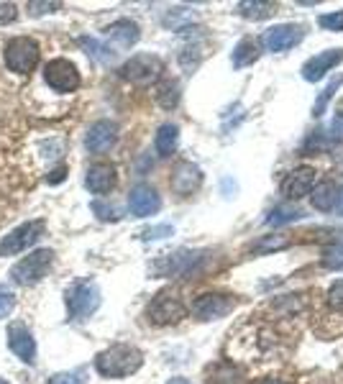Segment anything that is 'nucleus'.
Returning a JSON list of instances; mask_svg holds the SVG:
<instances>
[{"label": "nucleus", "mask_w": 343, "mask_h": 384, "mask_svg": "<svg viewBox=\"0 0 343 384\" xmlns=\"http://www.w3.org/2000/svg\"><path fill=\"white\" fill-rule=\"evenodd\" d=\"M274 11H277L274 3H264V0H246V3H238V13H241L243 18H251V21L269 18Z\"/></svg>", "instance_id": "nucleus-24"}, {"label": "nucleus", "mask_w": 343, "mask_h": 384, "mask_svg": "<svg viewBox=\"0 0 343 384\" xmlns=\"http://www.w3.org/2000/svg\"><path fill=\"white\" fill-rule=\"evenodd\" d=\"M202 185V172L197 164L192 162H177L175 169H172V177H169V187L172 192L180 197L192 195L195 190H200Z\"/></svg>", "instance_id": "nucleus-11"}, {"label": "nucleus", "mask_w": 343, "mask_h": 384, "mask_svg": "<svg viewBox=\"0 0 343 384\" xmlns=\"http://www.w3.org/2000/svg\"><path fill=\"white\" fill-rule=\"evenodd\" d=\"M303 213L297 208H289V205H282V208H274L272 210V216L267 218V226H284V223H292V221H300Z\"/></svg>", "instance_id": "nucleus-28"}, {"label": "nucleus", "mask_w": 343, "mask_h": 384, "mask_svg": "<svg viewBox=\"0 0 343 384\" xmlns=\"http://www.w3.org/2000/svg\"><path fill=\"white\" fill-rule=\"evenodd\" d=\"M289 238L282 236V233H272V236H262L256 243H251V254L254 256H264V254H274V251H282L289 246Z\"/></svg>", "instance_id": "nucleus-23"}, {"label": "nucleus", "mask_w": 343, "mask_h": 384, "mask_svg": "<svg viewBox=\"0 0 343 384\" xmlns=\"http://www.w3.org/2000/svg\"><path fill=\"white\" fill-rule=\"evenodd\" d=\"M238 300L233 295H226V292H205V295H197L190 305V313L197 318V320H221L233 310Z\"/></svg>", "instance_id": "nucleus-6"}, {"label": "nucleus", "mask_w": 343, "mask_h": 384, "mask_svg": "<svg viewBox=\"0 0 343 384\" xmlns=\"http://www.w3.org/2000/svg\"><path fill=\"white\" fill-rule=\"evenodd\" d=\"M262 384H284V382H279V379H264Z\"/></svg>", "instance_id": "nucleus-44"}, {"label": "nucleus", "mask_w": 343, "mask_h": 384, "mask_svg": "<svg viewBox=\"0 0 343 384\" xmlns=\"http://www.w3.org/2000/svg\"><path fill=\"white\" fill-rule=\"evenodd\" d=\"M49 384H88L85 382V369H74V371H59L49 379Z\"/></svg>", "instance_id": "nucleus-31"}, {"label": "nucleus", "mask_w": 343, "mask_h": 384, "mask_svg": "<svg viewBox=\"0 0 343 384\" xmlns=\"http://www.w3.org/2000/svg\"><path fill=\"white\" fill-rule=\"evenodd\" d=\"M52 264H54V251L52 249H36L28 256H23L18 264H13L11 279H13L16 284H34L49 274Z\"/></svg>", "instance_id": "nucleus-4"}, {"label": "nucleus", "mask_w": 343, "mask_h": 384, "mask_svg": "<svg viewBox=\"0 0 343 384\" xmlns=\"http://www.w3.org/2000/svg\"><path fill=\"white\" fill-rule=\"evenodd\" d=\"M59 8H62V3H28V13L44 16V13H54Z\"/></svg>", "instance_id": "nucleus-38"}, {"label": "nucleus", "mask_w": 343, "mask_h": 384, "mask_svg": "<svg viewBox=\"0 0 343 384\" xmlns=\"http://www.w3.org/2000/svg\"><path fill=\"white\" fill-rule=\"evenodd\" d=\"M336 195H338V187L336 182H330V180H323V182H318L310 192V200H313V208L320 210V213H328V210L336 208Z\"/></svg>", "instance_id": "nucleus-20"}, {"label": "nucleus", "mask_w": 343, "mask_h": 384, "mask_svg": "<svg viewBox=\"0 0 343 384\" xmlns=\"http://www.w3.org/2000/svg\"><path fill=\"white\" fill-rule=\"evenodd\" d=\"M6 67L16 74H28L34 72L39 64V44L28 36H16L8 41L6 47Z\"/></svg>", "instance_id": "nucleus-5"}, {"label": "nucleus", "mask_w": 343, "mask_h": 384, "mask_svg": "<svg viewBox=\"0 0 343 384\" xmlns=\"http://www.w3.org/2000/svg\"><path fill=\"white\" fill-rule=\"evenodd\" d=\"M105 36L113 41L115 47L131 49L136 41H139L141 31H139V23H134L131 18H121V21H115V23H110V26L105 28Z\"/></svg>", "instance_id": "nucleus-19"}, {"label": "nucleus", "mask_w": 343, "mask_h": 384, "mask_svg": "<svg viewBox=\"0 0 343 384\" xmlns=\"http://www.w3.org/2000/svg\"><path fill=\"white\" fill-rule=\"evenodd\" d=\"M305 36L303 26H295V23H282V26H274L264 34V44L269 52H287L295 44H300Z\"/></svg>", "instance_id": "nucleus-16"}, {"label": "nucleus", "mask_w": 343, "mask_h": 384, "mask_svg": "<svg viewBox=\"0 0 343 384\" xmlns=\"http://www.w3.org/2000/svg\"><path fill=\"white\" fill-rule=\"evenodd\" d=\"M62 151H64V141H62V139H47V141H41V156H44L47 162L57 159Z\"/></svg>", "instance_id": "nucleus-33"}, {"label": "nucleus", "mask_w": 343, "mask_h": 384, "mask_svg": "<svg viewBox=\"0 0 343 384\" xmlns=\"http://www.w3.org/2000/svg\"><path fill=\"white\" fill-rule=\"evenodd\" d=\"M343 85V74H338L336 80H330L328 85H325V90L320 93V98H318V103H315V108H313V115H323V110L328 108V103H330V98H333V93H336L338 88Z\"/></svg>", "instance_id": "nucleus-29"}, {"label": "nucleus", "mask_w": 343, "mask_h": 384, "mask_svg": "<svg viewBox=\"0 0 343 384\" xmlns=\"http://www.w3.org/2000/svg\"><path fill=\"white\" fill-rule=\"evenodd\" d=\"M177 144H180V128H177L175 123H164V126H159L156 139H154L156 154L172 156L177 151Z\"/></svg>", "instance_id": "nucleus-21"}, {"label": "nucleus", "mask_w": 343, "mask_h": 384, "mask_svg": "<svg viewBox=\"0 0 343 384\" xmlns=\"http://www.w3.org/2000/svg\"><path fill=\"white\" fill-rule=\"evenodd\" d=\"M210 384H246L243 371L233 364H218L210 374Z\"/></svg>", "instance_id": "nucleus-25"}, {"label": "nucleus", "mask_w": 343, "mask_h": 384, "mask_svg": "<svg viewBox=\"0 0 343 384\" xmlns=\"http://www.w3.org/2000/svg\"><path fill=\"white\" fill-rule=\"evenodd\" d=\"M0 384H11V382H8V379H0Z\"/></svg>", "instance_id": "nucleus-45"}, {"label": "nucleus", "mask_w": 343, "mask_h": 384, "mask_svg": "<svg viewBox=\"0 0 343 384\" xmlns=\"http://www.w3.org/2000/svg\"><path fill=\"white\" fill-rule=\"evenodd\" d=\"M93 213L100 218V221H121V210L113 208V205H108V202L95 200L93 202Z\"/></svg>", "instance_id": "nucleus-32"}, {"label": "nucleus", "mask_w": 343, "mask_h": 384, "mask_svg": "<svg viewBox=\"0 0 343 384\" xmlns=\"http://www.w3.org/2000/svg\"><path fill=\"white\" fill-rule=\"evenodd\" d=\"M128 208H131V213L136 218L154 216L162 208V197H159V192L151 185H136L131 190V195H128Z\"/></svg>", "instance_id": "nucleus-15"}, {"label": "nucleus", "mask_w": 343, "mask_h": 384, "mask_svg": "<svg viewBox=\"0 0 343 384\" xmlns=\"http://www.w3.org/2000/svg\"><path fill=\"white\" fill-rule=\"evenodd\" d=\"M16 308V295L8 287H0V318H8Z\"/></svg>", "instance_id": "nucleus-35"}, {"label": "nucleus", "mask_w": 343, "mask_h": 384, "mask_svg": "<svg viewBox=\"0 0 343 384\" xmlns=\"http://www.w3.org/2000/svg\"><path fill=\"white\" fill-rule=\"evenodd\" d=\"M185 313H187V308H185V303H182V297L177 292H159L146 308L149 320L154 325L180 323L182 318H185Z\"/></svg>", "instance_id": "nucleus-8"}, {"label": "nucleus", "mask_w": 343, "mask_h": 384, "mask_svg": "<svg viewBox=\"0 0 343 384\" xmlns=\"http://www.w3.org/2000/svg\"><path fill=\"white\" fill-rule=\"evenodd\" d=\"M318 23H320L325 31H343V11L320 16V21H318Z\"/></svg>", "instance_id": "nucleus-34"}, {"label": "nucleus", "mask_w": 343, "mask_h": 384, "mask_svg": "<svg viewBox=\"0 0 343 384\" xmlns=\"http://www.w3.org/2000/svg\"><path fill=\"white\" fill-rule=\"evenodd\" d=\"M330 139L338 144H343V110H338L330 121Z\"/></svg>", "instance_id": "nucleus-39"}, {"label": "nucleus", "mask_w": 343, "mask_h": 384, "mask_svg": "<svg viewBox=\"0 0 343 384\" xmlns=\"http://www.w3.org/2000/svg\"><path fill=\"white\" fill-rule=\"evenodd\" d=\"M8 349L13 351L16 356L23 364H36V341L31 336V330L23 323H11L8 325Z\"/></svg>", "instance_id": "nucleus-14"}, {"label": "nucleus", "mask_w": 343, "mask_h": 384, "mask_svg": "<svg viewBox=\"0 0 343 384\" xmlns=\"http://www.w3.org/2000/svg\"><path fill=\"white\" fill-rule=\"evenodd\" d=\"M328 303H330V308H336V310H343V279H338V282L330 284Z\"/></svg>", "instance_id": "nucleus-37"}, {"label": "nucleus", "mask_w": 343, "mask_h": 384, "mask_svg": "<svg viewBox=\"0 0 343 384\" xmlns=\"http://www.w3.org/2000/svg\"><path fill=\"white\" fill-rule=\"evenodd\" d=\"M164 72V62L154 54H136L121 67V77L134 85H151Z\"/></svg>", "instance_id": "nucleus-9"}, {"label": "nucleus", "mask_w": 343, "mask_h": 384, "mask_svg": "<svg viewBox=\"0 0 343 384\" xmlns=\"http://www.w3.org/2000/svg\"><path fill=\"white\" fill-rule=\"evenodd\" d=\"M44 82H47L54 93L69 95V93H77V90H80L82 77L72 62L59 57V59H52L47 67H44Z\"/></svg>", "instance_id": "nucleus-7"}, {"label": "nucleus", "mask_w": 343, "mask_h": 384, "mask_svg": "<svg viewBox=\"0 0 343 384\" xmlns=\"http://www.w3.org/2000/svg\"><path fill=\"white\" fill-rule=\"evenodd\" d=\"M80 47L88 49V54L93 57L95 62H103V64L113 62V52H110L108 47H103L100 41L93 39V36H82V39H80Z\"/></svg>", "instance_id": "nucleus-27"}, {"label": "nucleus", "mask_w": 343, "mask_h": 384, "mask_svg": "<svg viewBox=\"0 0 343 384\" xmlns=\"http://www.w3.org/2000/svg\"><path fill=\"white\" fill-rule=\"evenodd\" d=\"M175 233V228L172 226H154V228H146L141 231V238L144 241H156V238H167Z\"/></svg>", "instance_id": "nucleus-36"}, {"label": "nucleus", "mask_w": 343, "mask_h": 384, "mask_svg": "<svg viewBox=\"0 0 343 384\" xmlns=\"http://www.w3.org/2000/svg\"><path fill=\"white\" fill-rule=\"evenodd\" d=\"M144 366V354L136 346L128 344H115L108 346L95 356V369L105 379H123L131 377Z\"/></svg>", "instance_id": "nucleus-1"}, {"label": "nucleus", "mask_w": 343, "mask_h": 384, "mask_svg": "<svg viewBox=\"0 0 343 384\" xmlns=\"http://www.w3.org/2000/svg\"><path fill=\"white\" fill-rule=\"evenodd\" d=\"M118 141V123L115 121H95L88 128L85 136V149L90 154H105L113 149V144Z\"/></svg>", "instance_id": "nucleus-13"}, {"label": "nucleus", "mask_w": 343, "mask_h": 384, "mask_svg": "<svg viewBox=\"0 0 343 384\" xmlns=\"http://www.w3.org/2000/svg\"><path fill=\"white\" fill-rule=\"evenodd\" d=\"M338 213V216H343V187L338 190V195H336V208H333Z\"/></svg>", "instance_id": "nucleus-42"}, {"label": "nucleus", "mask_w": 343, "mask_h": 384, "mask_svg": "<svg viewBox=\"0 0 343 384\" xmlns=\"http://www.w3.org/2000/svg\"><path fill=\"white\" fill-rule=\"evenodd\" d=\"M341 62H343V49H325V52H320L318 57H313V59L305 62L303 77L308 82L323 80L325 72H330V69L336 67V64H341Z\"/></svg>", "instance_id": "nucleus-17"}, {"label": "nucleus", "mask_w": 343, "mask_h": 384, "mask_svg": "<svg viewBox=\"0 0 343 384\" xmlns=\"http://www.w3.org/2000/svg\"><path fill=\"white\" fill-rule=\"evenodd\" d=\"M167 384H190V382H187V379H180V377H177V379H169Z\"/></svg>", "instance_id": "nucleus-43"}, {"label": "nucleus", "mask_w": 343, "mask_h": 384, "mask_svg": "<svg viewBox=\"0 0 343 384\" xmlns=\"http://www.w3.org/2000/svg\"><path fill=\"white\" fill-rule=\"evenodd\" d=\"M208 259H210V251L180 249V251H172V254L159 256L156 262L149 264V272H151V277H167V279L195 277L205 269Z\"/></svg>", "instance_id": "nucleus-2"}, {"label": "nucleus", "mask_w": 343, "mask_h": 384, "mask_svg": "<svg viewBox=\"0 0 343 384\" xmlns=\"http://www.w3.org/2000/svg\"><path fill=\"white\" fill-rule=\"evenodd\" d=\"M16 6H11V3H3L0 6V23H8V21H16Z\"/></svg>", "instance_id": "nucleus-40"}, {"label": "nucleus", "mask_w": 343, "mask_h": 384, "mask_svg": "<svg viewBox=\"0 0 343 384\" xmlns=\"http://www.w3.org/2000/svg\"><path fill=\"white\" fill-rule=\"evenodd\" d=\"M67 180V167H57L54 172H49L47 182L49 185H57V182H64Z\"/></svg>", "instance_id": "nucleus-41"}, {"label": "nucleus", "mask_w": 343, "mask_h": 384, "mask_svg": "<svg viewBox=\"0 0 343 384\" xmlns=\"http://www.w3.org/2000/svg\"><path fill=\"white\" fill-rule=\"evenodd\" d=\"M100 287L93 279H82V282L72 284L67 290V315L72 320H88L98 308H100Z\"/></svg>", "instance_id": "nucleus-3"}, {"label": "nucleus", "mask_w": 343, "mask_h": 384, "mask_svg": "<svg viewBox=\"0 0 343 384\" xmlns=\"http://www.w3.org/2000/svg\"><path fill=\"white\" fill-rule=\"evenodd\" d=\"M156 103L162 105V108L172 110L177 108V103H180V82L177 80H164L159 88H156Z\"/></svg>", "instance_id": "nucleus-26"}, {"label": "nucleus", "mask_w": 343, "mask_h": 384, "mask_svg": "<svg viewBox=\"0 0 343 384\" xmlns=\"http://www.w3.org/2000/svg\"><path fill=\"white\" fill-rule=\"evenodd\" d=\"M259 54H262L259 41H256V39H241L233 49V67L236 69L249 67V64H254V62L259 59Z\"/></svg>", "instance_id": "nucleus-22"}, {"label": "nucleus", "mask_w": 343, "mask_h": 384, "mask_svg": "<svg viewBox=\"0 0 343 384\" xmlns=\"http://www.w3.org/2000/svg\"><path fill=\"white\" fill-rule=\"evenodd\" d=\"M313 187H315V169L303 164V167H295L284 177L282 195L287 197V200L297 202V200H303V197H308L310 192H313Z\"/></svg>", "instance_id": "nucleus-12"}, {"label": "nucleus", "mask_w": 343, "mask_h": 384, "mask_svg": "<svg viewBox=\"0 0 343 384\" xmlns=\"http://www.w3.org/2000/svg\"><path fill=\"white\" fill-rule=\"evenodd\" d=\"M115 167L113 164H93L88 169V175H85V187L93 192V195H108L110 190L115 187Z\"/></svg>", "instance_id": "nucleus-18"}, {"label": "nucleus", "mask_w": 343, "mask_h": 384, "mask_svg": "<svg viewBox=\"0 0 343 384\" xmlns=\"http://www.w3.org/2000/svg\"><path fill=\"white\" fill-rule=\"evenodd\" d=\"M323 267L328 269H343V243H333L323 251Z\"/></svg>", "instance_id": "nucleus-30"}, {"label": "nucleus", "mask_w": 343, "mask_h": 384, "mask_svg": "<svg viewBox=\"0 0 343 384\" xmlns=\"http://www.w3.org/2000/svg\"><path fill=\"white\" fill-rule=\"evenodd\" d=\"M44 231H47V223L44 221L21 223L18 228H13L8 236H3V241H0V256H13L21 254L23 249H28V246H34L44 236Z\"/></svg>", "instance_id": "nucleus-10"}]
</instances>
